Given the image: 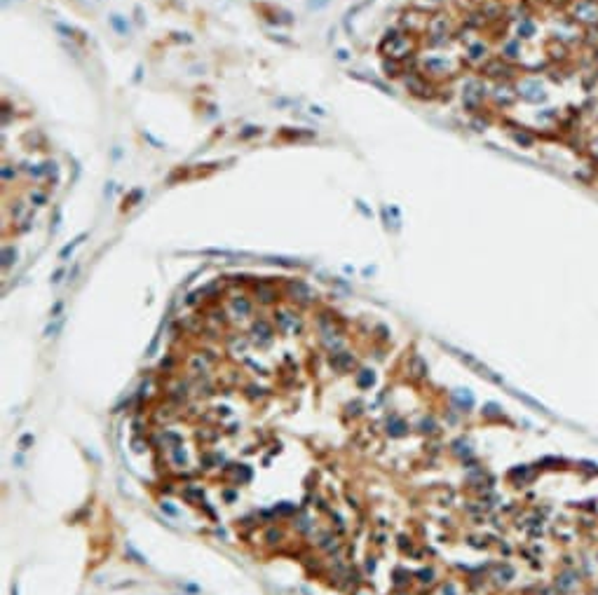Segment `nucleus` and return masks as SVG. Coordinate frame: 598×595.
<instances>
[{"label":"nucleus","mask_w":598,"mask_h":595,"mask_svg":"<svg viewBox=\"0 0 598 595\" xmlns=\"http://www.w3.org/2000/svg\"><path fill=\"white\" fill-rule=\"evenodd\" d=\"M500 415L502 413H500V408L495 403H488L486 408H483V417H500Z\"/></svg>","instance_id":"f704fd0d"},{"label":"nucleus","mask_w":598,"mask_h":595,"mask_svg":"<svg viewBox=\"0 0 598 595\" xmlns=\"http://www.w3.org/2000/svg\"><path fill=\"white\" fill-rule=\"evenodd\" d=\"M275 324H277V328L282 333H298L300 331V319L294 316L291 312H284V309L275 312Z\"/></svg>","instance_id":"423d86ee"},{"label":"nucleus","mask_w":598,"mask_h":595,"mask_svg":"<svg viewBox=\"0 0 598 595\" xmlns=\"http://www.w3.org/2000/svg\"><path fill=\"white\" fill-rule=\"evenodd\" d=\"M251 335H254L256 342L267 345V342H272V337H275V328H272V324L267 319H256L254 326H251Z\"/></svg>","instance_id":"39448f33"},{"label":"nucleus","mask_w":598,"mask_h":595,"mask_svg":"<svg viewBox=\"0 0 598 595\" xmlns=\"http://www.w3.org/2000/svg\"><path fill=\"white\" fill-rule=\"evenodd\" d=\"M56 31H59V33H64V38H75V35H73V33H75V31H73L71 26H64V24H56Z\"/></svg>","instance_id":"ea45409f"},{"label":"nucleus","mask_w":598,"mask_h":595,"mask_svg":"<svg viewBox=\"0 0 598 595\" xmlns=\"http://www.w3.org/2000/svg\"><path fill=\"white\" fill-rule=\"evenodd\" d=\"M43 171H45V176L52 181V185H56V183H59V164H56L54 160L43 162Z\"/></svg>","instance_id":"412c9836"},{"label":"nucleus","mask_w":598,"mask_h":595,"mask_svg":"<svg viewBox=\"0 0 598 595\" xmlns=\"http://www.w3.org/2000/svg\"><path fill=\"white\" fill-rule=\"evenodd\" d=\"M284 293L298 305H310L317 298V293L312 291L303 279H286L284 281Z\"/></svg>","instance_id":"f257e3e1"},{"label":"nucleus","mask_w":598,"mask_h":595,"mask_svg":"<svg viewBox=\"0 0 598 595\" xmlns=\"http://www.w3.org/2000/svg\"><path fill=\"white\" fill-rule=\"evenodd\" d=\"M230 305H233V312L237 316H249L254 312V303H251L246 295H235L230 298Z\"/></svg>","instance_id":"ddd939ff"},{"label":"nucleus","mask_w":598,"mask_h":595,"mask_svg":"<svg viewBox=\"0 0 598 595\" xmlns=\"http://www.w3.org/2000/svg\"><path fill=\"white\" fill-rule=\"evenodd\" d=\"M78 272H80V265H75V267H73V272H71V274H68V279L73 281V279H75V277H78Z\"/></svg>","instance_id":"603ef678"},{"label":"nucleus","mask_w":598,"mask_h":595,"mask_svg":"<svg viewBox=\"0 0 598 595\" xmlns=\"http://www.w3.org/2000/svg\"><path fill=\"white\" fill-rule=\"evenodd\" d=\"M535 33V26H532V22H523L519 26V35L521 38H530V35Z\"/></svg>","instance_id":"473e14b6"},{"label":"nucleus","mask_w":598,"mask_h":595,"mask_svg":"<svg viewBox=\"0 0 598 595\" xmlns=\"http://www.w3.org/2000/svg\"><path fill=\"white\" fill-rule=\"evenodd\" d=\"M376 569V558H368L366 560V572H373Z\"/></svg>","instance_id":"09e8293b"},{"label":"nucleus","mask_w":598,"mask_h":595,"mask_svg":"<svg viewBox=\"0 0 598 595\" xmlns=\"http://www.w3.org/2000/svg\"><path fill=\"white\" fill-rule=\"evenodd\" d=\"M22 169L26 171V174H31L33 178H43L45 176V171H43V164H31V162H24Z\"/></svg>","instance_id":"393cba45"},{"label":"nucleus","mask_w":598,"mask_h":595,"mask_svg":"<svg viewBox=\"0 0 598 595\" xmlns=\"http://www.w3.org/2000/svg\"><path fill=\"white\" fill-rule=\"evenodd\" d=\"M61 277H64V270H56L54 274L50 277V284H54V286H56V284H59V281H61Z\"/></svg>","instance_id":"49530a36"},{"label":"nucleus","mask_w":598,"mask_h":595,"mask_svg":"<svg viewBox=\"0 0 598 595\" xmlns=\"http://www.w3.org/2000/svg\"><path fill=\"white\" fill-rule=\"evenodd\" d=\"M83 239H87V232H83V235H78V237L73 239V242H71V244H66V246L61 248V251H59V258H61V260H68V256H71V253H73V251H75V248H78V244H80V242H83Z\"/></svg>","instance_id":"4be33fe9"},{"label":"nucleus","mask_w":598,"mask_h":595,"mask_svg":"<svg viewBox=\"0 0 598 595\" xmlns=\"http://www.w3.org/2000/svg\"><path fill=\"white\" fill-rule=\"evenodd\" d=\"M509 478H519V483H530L532 478H535V471H532L530 466H516L509 471Z\"/></svg>","instance_id":"a211bd4d"},{"label":"nucleus","mask_w":598,"mask_h":595,"mask_svg":"<svg viewBox=\"0 0 598 595\" xmlns=\"http://www.w3.org/2000/svg\"><path fill=\"white\" fill-rule=\"evenodd\" d=\"M199 256H209V258H225V260L251 258V253H244V251H228V248H204V251H199Z\"/></svg>","instance_id":"1a4fd4ad"},{"label":"nucleus","mask_w":598,"mask_h":595,"mask_svg":"<svg viewBox=\"0 0 598 595\" xmlns=\"http://www.w3.org/2000/svg\"><path fill=\"white\" fill-rule=\"evenodd\" d=\"M14 260H17V248H14V246H5V248H3V267H5V270H10Z\"/></svg>","instance_id":"b1692460"},{"label":"nucleus","mask_w":598,"mask_h":595,"mask_svg":"<svg viewBox=\"0 0 598 595\" xmlns=\"http://www.w3.org/2000/svg\"><path fill=\"white\" fill-rule=\"evenodd\" d=\"M382 73H385L387 77H397V75L404 73V68H401V63H399L397 59L389 56V59H382Z\"/></svg>","instance_id":"6ab92c4d"},{"label":"nucleus","mask_w":598,"mask_h":595,"mask_svg":"<svg viewBox=\"0 0 598 595\" xmlns=\"http://www.w3.org/2000/svg\"><path fill=\"white\" fill-rule=\"evenodd\" d=\"M418 579H420L422 584H432L434 581V569L432 567H422L420 572H418Z\"/></svg>","instance_id":"7c9ffc66"},{"label":"nucleus","mask_w":598,"mask_h":595,"mask_svg":"<svg viewBox=\"0 0 598 595\" xmlns=\"http://www.w3.org/2000/svg\"><path fill=\"white\" fill-rule=\"evenodd\" d=\"M432 3H441V0H432Z\"/></svg>","instance_id":"6e6d98bb"},{"label":"nucleus","mask_w":598,"mask_h":595,"mask_svg":"<svg viewBox=\"0 0 598 595\" xmlns=\"http://www.w3.org/2000/svg\"><path fill=\"white\" fill-rule=\"evenodd\" d=\"M315 129H288L284 127L282 132H279V138H284V141H310V138H315Z\"/></svg>","instance_id":"9b49d317"},{"label":"nucleus","mask_w":598,"mask_h":595,"mask_svg":"<svg viewBox=\"0 0 598 595\" xmlns=\"http://www.w3.org/2000/svg\"><path fill=\"white\" fill-rule=\"evenodd\" d=\"M254 293H256V300L263 305H272L279 300V291L272 286L270 281H258V284H254Z\"/></svg>","instance_id":"20e7f679"},{"label":"nucleus","mask_w":598,"mask_h":595,"mask_svg":"<svg viewBox=\"0 0 598 595\" xmlns=\"http://www.w3.org/2000/svg\"><path fill=\"white\" fill-rule=\"evenodd\" d=\"M408 370L413 377H427V364L422 361L420 354H413V358H410V364H408Z\"/></svg>","instance_id":"dca6fc26"},{"label":"nucleus","mask_w":598,"mask_h":595,"mask_svg":"<svg viewBox=\"0 0 598 595\" xmlns=\"http://www.w3.org/2000/svg\"><path fill=\"white\" fill-rule=\"evenodd\" d=\"M519 94L526 101H542L544 99V89L540 82H523L519 84Z\"/></svg>","instance_id":"9d476101"},{"label":"nucleus","mask_w":598,"mask_h":595,"mask_svg":"<svg viewBox=\"0 0 598 595\" xmlns=\"http://www.w3.org/2000/svg\"><path fill=\"white\" fill-rule=\"evenodd\" d=\"M336 56H338L340 61H347V59H349V54H347L345 50H338V52H336Z\"/></svg>","instance_id":"8fccbe9b"},{"label":"nucleus","mask_w":598,"mask_h":595,"mask_svg":"<svg viewBox=\"0 0 598 595\" xmlns=\"http://www.w3.org/2000/svg\"><path fill=\"white\" fill-rule=\"evenodd\" d=\"M310 111H312V113H317V115H324V111H321V108H319V105H312V108H310Z\"/></svg>","instance_id":"5fc2aeb1"},{"label":"nucleus","mask_w":598,"mask_h":595,"mask_svg":"<svg viewBox=\"0 0 598 595\" xmlns=\"http://www.w3.org/2000/svg\"><path fill=\"white\" fill-rule=\"evenodd\" d=\"M108 22H111L113 31H115L117 35H125V38L129 35V22L122 17V14H111V19H108Z\"/></svg>","instance_id":"f3484780"},{"label":"nucleus","mask_w":598,"mask_h":595,"mask_svg":"<svg viewBox=\"0 0 598 595\" xmlns=\"http://www.w3.org/2000/svg\"><path fill=\"white\" fill-rule=\"evenodd\" d=\"M265 539L270 541V544H279V539H282V532H279V529H267Z\"/></svg>","instance_id":"4c0bfd02"},{"label":"nucleus","mask_w":598,"mask_h":595,"mask_svg":"<svg viewBox=\"0 0 598 595\" xmlns=\"http://www.w3.org/2000/svg\"><path fill=\"white\" fill-rule=\"evenodd\" d=\"M328 364L338 373H347V370L355 368V356L349 352H331L328 354Z\"/></svg>","instance_id":"0eeeda50"},{"label":"nucleus","mask_w":598,"mask_h":595,"mask_svg":"<svg viewBox=\"0 0 598 595\" xmlns=\"http://www.w3.org/2000/svg\"><path fill=\"white\" fill-rule=\"evenodd\" d=\"M373 385H376V373L371 368H361L357 373V387L359 389H371Z\"/></svg>","instance_id":"2eb2a0df"},{"label":"nucleus","mask_w":598,"mask_h":595,"mask_svg":"<svg viewBox=\"0 0 598 595\" xmlns=\"http://www.w3.org/2000/svg\"><path fill=\"white\" fill-rule=\"evenodd\" d=\"M14 176H17V169L12 164H3V183L14 181Z\"/></svg>","instance_id":"2f4dec72"},{"label":"nucleus","mask_w":598,"mask_h":595,"mask_svg":"<svg viewBox=\"0 0 598 595\" xmlns=\"http://www.w3.org/2000/svg\"><path fill=\"white\" fill-rule=\"evenodd\" d=\"M59 221H61V209L56 206V209H54V225L50 227V232H56V230H59Z\"/></svg>","instance_id":"37998d69"},{"label":"nucleus","mask_w":598,"mask_h":595,"mask_svg":"<svg viewBox=\"0 0 598 595\" xmlns=\"http://www.w3.org/2000/svg\"><path fill=\"white\" fill-rule=\"evenodd\" d=\"M514 141L521 145H532V138L528 134H514Z\"/></svg>","instance_id":"58836bf2"},{"label":"nucleus","mask_w":598,"mask_h":595,"mask_svg":"<svg viewBox=\"0 0 598 595\" xmlns=\"http://www.w3.org/2000/svg\"><path fill=\"white\" fill-rule=\"evenodd\" d=\"M111 195H113V183H108L106 185V197H111Z\"/></svg>","instance_id":"864d4df0"},{"label":"nucleus","mask_w":598,"mask_h":595,"mask_svg":"<svg viewBox=\"0 0 598 595\" xmlns=\"http://www.w3.org/2000/svg\"><path fill=\"white\" fill-rule=\"evenodd\" d=\"M450 398H453L455 406H458L460 410H465V413L474 408V396H471L467 389H455L453 394H450Z\"/></svg>","instance_id":"4468645a"},{"label":"nucleus","mask_w":598,"mask_h":595,"mask_svg":"<svg viewBox=\"0 0 598 595\" xmlns=\"http://www.w3.org/2000/svg\"><path fill=\"white\" fill-rule=\"evenodd\" d=\"M458 593V588H455V584L453 581H448V584H443V588H441V595H455Z\"/></svg>","instance_id":"79ce46f5"},{"label":"nucleus","mask_w":598,"mask_h":595,"mask_svg":"<svg viewBox=\"0 0 598 595\" xmlns=\"http://www.w3.org/2000/svg\"><path fill=\"white\" fill-rule=\"evenodd\" d=\"M469 59H474V61H479V59H486V47H483L481 42L471 45V47H469Z\"/></svg>","instance_id":"cd10ccee"},{"label":"nucleus","mask_w":598,"mask_h":595,"mask_svg":"<svg viewBox=\"0 0 598 595\" xmlns=\"http://www.w3.org/2000/svg\"><path fill=\"white\" fill-rule=\"evenodd\" d=\"M258 134H260V127H254V124H249V127H244L242 132H239V138H242V141H249V138L258 136Z\"/></svg>","instance_id":"c85d7f7f"},{"label":"nucleus","mask_w":598,"mask_h":595,"mask_svg":"<svg viewBox=\"0 0 598 595\" xmlns=\"http://www.w3.org/2000/svg\"><path fill=\"white\" fill-rule=\"evenodd\" d=\"M538 595H561V590L556 588V586H554V588H551V586H547V588H542Z\"/></svg>","instance_id":"a18cd8bd"},{"label":"nucleus","mask_w":598,"mask_h":595,"mask_svg":"<svg viewBox=\"0 0 598 595\" xmlns=\"http://www.w3.org/2000/svg\"><path fill=\"white\" fill-rule=\"evenodd\" d=\"M404 84H406V89H408L410 94H416V96H420V99L432 96V94H429V82H427L425 77H422L420 73H416V71H410L408 75L404 77Z\"/></svg>","instance_id":"7ed1b4c3"},{"label":"nucleus","mask_w":598,"mask_h":595,"mask_svg":"<svg viewBox=\"0 0 598 595\" xmlns=\"http://www.w3.org/2000/svg\"><path fill=\"white\" fill-rule=\"evenodd\" d=\"M265 263L282 265V267H298L300 260L298 258H286V256H265Z\"/></svg>","instance_id":"aec40b11"},{"label":"nucleus","mask_w":598,"mask_h":595,"mask_svg":"<svg viewBox=\"0 0 598 595\" xmlns=\"http://www.w3.org/2000/svg\"><path fill=\"white\" fill-rule=\"evenodd\" d=\"M420 431L422 434H434V431H437V422H434L432 417H425L420 422Z\"/></svg>","instance_id":"c756f323"},{"label":"nucleus","mask_w":598,"mask_h":595,"mask_svg":"<svg viewBox=\"0 0 598 595\" xmlns=\"http://www.w3.org/2000/svg\"><path fill=\"white\" fill-rule=\"evenodd\" d=\"M31 443H33V436H31V434H26V436H22V438H19V445H22L24 450H26Z\"/></svg>","instance_id":"c03bdc74"},{"label":"nucleus","mask_w":598,"mask_h":595,"mask_svg":"<svg viewBox=\"0 0 598 595\" xmlns=\"http://www.w3.org/2000/svg\"><path fill=\"white\" fill-rule=\"evenodd\" d=\"M61 309H64V303L59 300V303H54V307L50 309V316H52V319H59V316H61Z\"/></svg>","instance_id":"a19ab883"},{"label":"nucleus","mask_w":598,"mask_h":595,"mask_svg":"<svg viewBox=\"0 0 598 595\" xmlns=\"http://www.w3.org/2000/svg\"><path fill=\"white\" fill-rule=\"evenodd\" d=\"M162 511H167V513H169V516H176V513H178V511H176V508H174V506H172V504H167V502H164V504H162Z\"/></svg>","instance_id":"de8ad7c7"},{"label":"nucleus","mask_w":598,"mask_h":595,"mask_svg":"<svg viewBox=\"0 0 598 595\" xmlns=\"http://www.w3.org/2000/svg\"><path fill=\"white\" fill-rule=\"evenodd\" d=\"M31 204L33 206H45L47 204V193H43V190H31Z\"/></svg>","instance_id":"bb28decb"},{"label":"nucleus","mask_w":598,"mask_h":595,"mask_svg":"<svg viewBox=\"0 0 598 595\" xmlns=\"http://www.w3.org/2000/svg\"><path fill=\"white\" fill-rule=\"evenodd\" d=\"M446 349H450V352H453L455 356H458L460 361H462V364H467L471 370H477V373L481 375V377H486V380L495 382V385H502V377H498V375H495L493 370H490V368H486V366H483L481 361H477V358H474V356H469V354H467V352H460V349L450 347V345H446Z\"/></svg>","instance_id":"f03ea898"},{"label":"nucleus","mask_w":598,"mask_h":595,"mask_svg":"<svg viewBox=\"0 0 598 595\" xmlns=\"http://www.w3.org/2000/svg\"><path fill=\"white\" fill-rule=\"evenodd\" d=\"M64 316H59V319H54V321H50L47 324V328H45V337H56L61 333V328H64Z\"/></svg>","instance_id":"5701e85b"},{"label":"nucleus","mask_w":598,"mask_h":595,"mask_svg":"<svg viewBox=\"0 0 598 595\" xmlns=\"http://www.w3.org/2000/svg\"><path fill=\"white\" fill-rule=\"evenodd\" d=\"M357 206H359V211H361V214H364V216H368V218H371V211H368V209H366V206H364V202H357Z\"/></svg>","instance_id":"3c124183"},{"label":"nucleus","mask_w":598,"mask_h":595,"mask_svg":"<svg viewBox=\"0 0 598 595\" xmlns=\"http://www.w3.org/2000/svg\"><path fill=\"white\" fill-rule=\"evenodd\" d=\"M127 553H129V556H132L136 562H139V565H146V562H148L143 556H141L139 551H136V548H134V546H129V544H127Z\"/></svg>","instance_id":"e433bc0d"},{"label":"nucleus","mask_w":598,"mask_h":595,"mask_svg":"<svg viewBox=\"0 0 598 595\" xmlns=\"http://www.w3.org/2000/svg\"><path fill=\"white\" fill-rule=\"evenodd\" d=\"M275 511L282 513V516H291V513H296V504H288V502H282L275 506Z\"/></svg>","instance_id":"72a5a7b5"},{"label":"nucleus","mask_w":598,"mask_h":595,"mask_svg":"<svg viewBox=\"0 0 598 595\" xmlns=\"http://www.w3.org/2000/svg\"><path fill=\"white\" fill-rule=\"evenodd\" d=\"M141 197H143V190H141V187L132 190V193H129V197H125V209H132L134 204H139Z\"/></svg>","instance_id":"a878e982"},{"label":"nucleus","mask_w":598,"mask_h":595,"mask_svg":"<svg viewBox=\"0 0 598 595\" xmlns=\"http://www.w3.org/2000/svg\"><path fill=\"white\" fill-rule=\"evenodd\" d=\"M24 214H26V204H24V202H14V206H12V216H14V221L22 218Z\"/></svg>","instance_id":"c9c22d12"},{"label":"nucleus","mask_w":598,"mask_h":595,"mask_svg":"<svg viewBox=\"0 0 598 595\" xmlns=\"http://www.w3.org/2000/svg\"><path fill=\"white\" fill-rule=\"evenodd\" d=\"M580 586V574L575 572V569H563V572L556 577V588L561 590V593H568V590L577 588Z\"/></svg>","instance_id":"6e6552de"},{"label":"nucleus","mask_w":598,"mask_h":595,"mask_svg":"<svg viewBox=\"0 0 598 595\" xmlns=\"http://www.w3.org/2000/svg\"><path fill=\"white\" fill-rule=\"evenodd\" d=\"M387 434L392 436V438H401V436L408 434V424H406L399 415H389L387 417Z\"/></svg>","instance_id":"f8f14e48"}]
</instances>
